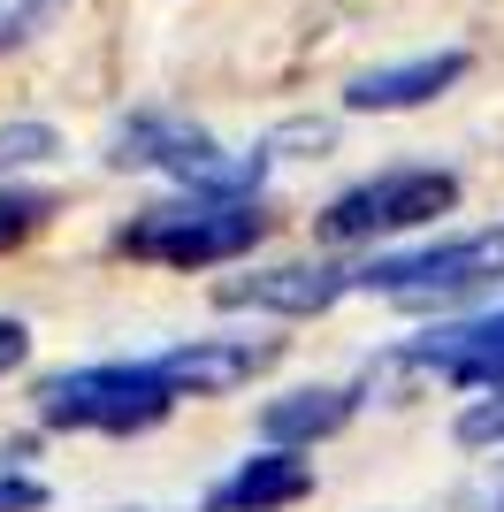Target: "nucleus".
Instances as JSON below:
<instances>
[{
  "label": "nucleus",
  "instance_id": "423d86ee",
  "mask_svg": "<svg viewBox=\"0 0 504 512\" xmlns=\"http://www.w3.org/2000/svg\"><path fill=\"white\" fill-rule=\"evenodd\" d=\"M390 367L428 375V383H451V390H497L504 383V314L428 329V337H413Z\"/></svg>",
  "mask_w": 504,
  "mask_h": 512
},
{
  "label": "nucleus",
  "instance_id": "20e7f679",
  "mask_svg": "<svg viewBox=\"0 0 504 512\" xmlns=\"http://www.w3.org/2000/svg\"><path fill=\"white\" fill-rule=\"evenodd\" d=\"M459 207V176L451 169H382L367 176V184H352V192L336 199L329 214H321V230L329 237H390V230H420V222H436V214Z\"/></svg>",
  "mask_w": 504,
  "mask_h": 512
},
{
  "label": "nucleus",
  "instance_id": "2eb2a0df",
  "mask_svg": "<svg viewBox=\"0 0 504 512\" xmlns=\"http://www.w3.org/2000/svg\"><path fill=\"white\" fill-rule=\"evenodd\" d=\"M459 444H504V383H497V398L466 406V421H459Z\"/></svg>",
  "mask_w": 504,
  "mask_h": 512
},
{
  "label": "nucleus",
  "instance_id": "6e6552de",
  "mask_svg": "<svg viewBox=\"0 0 504 512\" xmlns=\"http://www.w3.org/2000/svg\"><path fill=\"white\" fill-rule=\"evenodd\" d=\"M352 291L344 268H268V276H237L222 283V306H260V314H321Z\"/></svg>",
  "mask_w": 504,
  "mask_h": 512
},
{
  "label": "nucleus",
  "instance_id": "f03ea898",
  "mask_svg": "<svg viewBox=\"0 0 504 512\" xmlns=\"http://www.w3.org/2000/svg\"><path fill=\"white\" fill-rule=\"evenodd\" d=\"M176 406H184V398L161 383L153 360H100V367H77V375H54V383L39 390V421L46 428H92V436L161 428Z\"/></svg>",
  "mask_w": 504,
  "mask_h": 512
},
{
  "label": "nucleus",
  "instance_id": "9b49d317",
  "mask_svg": "<svg viewBox=\"0 0 504 512\" xmlns=\"http://www.w3.org/2000/svg\"><path fill=\"white\" fill-rule=\"evenodd\" d=\"M352 406H359L352 390H298V398H275L260 428H268V444H321L352 421Z\"/></svg>",
  "mask_w": 504,
  "mask_h": 512
},
{
  "label": "nucleus",
  "instance_id": "f3484780",
  "mask_svg": "<svg viewBox=\"0 0 504 512\" xmlns=\"http://www.w3.org/2000/svg\"><path fill=\"white\" fill-rule=\"evenodd\" d=\"M23 352H31V329H23L16 314H0V375H8V367H23Z\"/></svg>",
  "mask_w": 504,
  "mask_h": 512
},
{
  "label": "nucleus",
  "instance_id": "39448f33",
  "mask_svg": "<svg viewBox=\"0 0 504 512\" xmlns=\"http://www.w3.org/2000/svg\"><path fill=\"white\" fill-rule=\"evenodd\" d=\"M107 161L115 169H168L184 184H214V192H252V176H260V161H222L207 130L176 123V115H130L107 138Z\"/></svg>",
  "mask_w": 504,
  "mask_h": 512
},
{
  "label": "nucleus",
  "instance_id": "f8f14e48",
  "mask_svg": "<svg viewBox=\"0 0 504 512\" xmlns=\"http://www.w3.org/2000/svg\"><path fill=\"white\" fill-rule=\"evenodd\" d=\"M46 214H54V199H46V192H0V253H8V245H23Z\"/></svg>",
  "mask_w": 504,
  "mask_h": 512
},
{
  "label": "nucleus",
  "instance_id": "0eeeda50",
  "mask_svg": "<svg viewBox=\"0 0 504 512\" xmlns=\"http://www.w3.org/2000/svg\"><path fill=\"white\" fill-rule=\"evenodd\" d=\"M161 383L176 398H230L237 383H252L260 367H275V344H245V337H191L176 352H153Z\"/></svg>",
  "mask_w": 504,
  "mask_h": 512
},
{
  "label": "nucleus",
  "instance_id": "dca6fc26",
  "mask_svg": "<svg viewBox=\"0 0 504 512\" xmlns=\"http://www.w3.org/2000/svg\"><path fill=\"white\" fill-rule=\"evenodd\" d=\"M46 505V482L31 474H0V512H39Z\"/></svg>",
  "mask_w": 504,
  "mask_h": 512
},
{
  "label": "nucleus",
  "instance_id": "4468645a",
  "mask_svg": "<svg viewBox=\"0 0 504 512\" xmlns=\"http://www.w3.org/2000/svg\"><path fill=\"white\" fill-rule=\"evenodd\" d=\"M46 153H54V130H39V123L0 130V169H23V161H46Z\"/></svg>",
  "mask_w": 504,
  "mask_h": 512
},
{
  "label": "nucleus",
  "instance_id": "9d476101",
  "mask_svg": "<svg viewBox=\"0 0 504 512\" xmlns=\"http://www.w3.org/2000/svg\"><path fill=\"white\" fill-rule=\"evenodd\" d=\"M466 77V54H420V62H398V69H367V77H352V92L344 100L359 107V115H398V107H420L436 100L443 85H459Z\"/></svg>",
  "mask_w": 504,
  "mask_h": 512
},
{
  "label": "nucleus",
  "instance_id": "f257e3e1",
  "mask_svg": "<svg viewBox=\"0 0 504 512\" xmlns=\"http://www.w3.org/2000/svg\"><path fill=\"white\" fill-rule=\"evenodd\" d=\"M260 237H268V214L252 207L245 192L191 184V199L146 207L138 222H130L123 253L130 260H161V268H222V260H245Z\"/></svg>",
  "mask_w": 504,
  "mask_h": 512
},
{
  "label": "nucleus",
  "instance_id": "1a4fd4ad",
  "mask_svg": "<svg viewBox=\"0 0 504 512\" xmlns=\"http://www.w3.org/2000/svg\"><path fill=\"white\" fill-rule=\"evenodd\" d=\"M306 490H314V467H306L291 444H275V451H260V459H245V467L207 497V512H283Z\"/></svg>",
  "mask_w": 504,
  "mask_h": 512
},
{
  "label": "nucleus",
  "instance_id": "ddd939ff",
  "mask_svg": "<svg viewBox=\"0 0 504 512\" xmlns=\"http://www.w3.org/2000/svg\"><path fill=\"white\" fill-rule=\"evenodd\" d=\"M54 8H62V0H0V46H23Z\"/></svg>",
  "mask_w": 504,
  "mask_h": 512
},
{
  "label": "nucleus",
  "instance_id": "7ed1b4c3",
  "mask_svg": "<svg viewBox=\"0 0 504 512\" xmlns=\"http://www.w3.org/2000/svg\"><path fill=\"white\" fill-rule=\"evenodd\" d=\"M497 276H504V230H482V237H443L428 253L375 260L352 276V291H382L398 306H436V299H459V291H482Z\"/></svg>",
  "mask_w": 504,
  "mask_h": 512
}]
</instances>
